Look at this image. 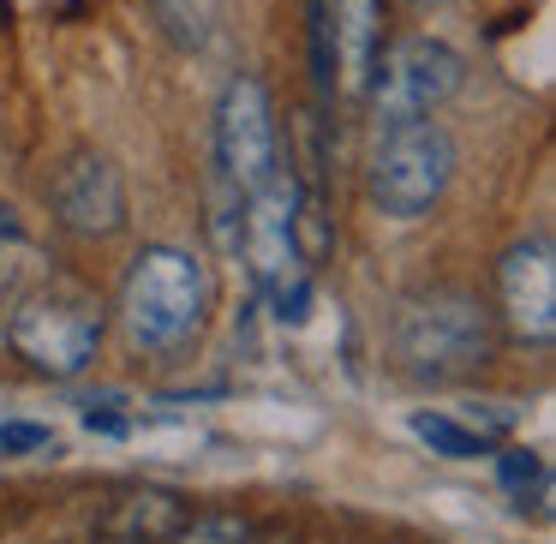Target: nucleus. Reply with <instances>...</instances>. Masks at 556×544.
<instances>
[{
  "mask_svg": "<svg viewBox=\"0 0 556 544\" xmlns=\"http://www.w3.org/2000/svg\"><path fill=\"white\" fill-rule=\"evenodd\" d=\"M395 359L419 383H460L496 359V329L472 293L431 288L401 305L395 317Z\"/></svg>",
  "mask_w": 556,
  "mask_h": 544,
  "instance_id": "f03ea898",
  "label": "nucleus"
},
{
  "mask_svg": "<svg viewBox=\"0 0 556 544\" xmlns=\"http://www.w3.org/2000/svg\"><path fill=\"white\" fill-rule=\"evenodd\" d=\"M13 353L42 377H78L90 371L102 347V305L85 288H37L18 300L13 324H7Z\"/></svg>",
  "mask_w": 556,
  "mask_h": 544,
  "instance_id": "39448f33",
  "label": "nucleus"
},
{
  "mask_svg": "<svg viewBox=\"0 0 556 544\" xmlns=\"http://www.w3.org/2000/svg\"><path fill=\"white\" fill-rule=\"evenodd\" d=\"M496 305H503V324L515 341L551 347V336H556V257H551L544 233L515 240L496 257Z\"/></svg>",
  "mask_w": 556,
  "mask_h": 544,
  "instance_id": "6e6552de",
  "label": "nucleus"
},
{
  "mask_svg": "<svg viewBox=\"0 0 556 544\" xmlns=\"http://www.w3.org/2000/svg\"><path fill=\"white\" fill-rule=\"evenodd\" d=\"M413 7H443V0H413Z\"/></svg>",
  "mask_w": 556,
  "mask_h": 544,
  "instance_id": "2eb2a0df",
  "label": "nucleus"
},
{
  "mask_svg": "<svg viewBox=\"0 0 556 544\" xmlns=\"http://www.w3.org/2000/svg\"><path fill=\"white\" fill-rule=\"evenodd\" d=\"M30 448H54L49 425H25V419L0 425V455H30Z\"/></svg>",
  "mask_w": 556,
  "mask_h": 544,
  "instance_id": "4468645a",
  "label": "nucleus"
},
{
  "mask_svg": "<svg viewBox=\"0 0 556 544\" xmlns=\"http://www.w3.org/2000/svg\"><path fill=\"white\" fill-rule=\"evenodd\" d=\"M336 66H341V90L365 97L371 85L377 49H383V0H336Z\"/></svg>",
  "mask_w": 556,
  "mask_h": 544,
  "instance_id": "9d476101",
  "label": "nucleus"
},
{
  "mask_svg": "<svg viewBox=\"0 0 556 544\" xmlns=\"http://www.w3.org/2000/svg\"><path fill=\"white\" fill-rule=\"evenodd\" d=\"M54 222L66 233H85V240H109L126 228V180L109 156L97 150H78L66 156V168L54 174Z\"/></svg>",
  "mask_w": 556,
  "mask_h": 544,
  "instance_id": "1a4fd4ad",
  "label": "nucleus"
},
{
  "mask_svg": "<svg viewBox=\"0 0 556 544\" xmlns=\"http://www.w3.org/2000/svg\"><path fill=\"white\" fill-rule=\"evenodd\" d=\"M109 527L121 532L126 544L180 539V532H186V503H180V496H168V491H138V496H126V503L114 508Z\"/></svg>",
  "mask_w": 556,
  "mask_h": 544,
  "instance_id": "9b49d317",
  "label": "nucleus"
},
{
  "mask_svg": "<svg viewBox=\"0 0 556 544\" xmlns=\"http://www.w3.org/2000/svg\"><path fill=\"white\" fill-rule=\"evenodd\" d=\"M121 324L144 353L192 347L210 324V269L186 245H144L121 281Z\"/></svg>",
  "mask_w": 556,
  "mask_h": 544,
  "instance_id": "f257e3e1",
  "label": "nucleus"
},
{
  "mask_svg": "<svg viewBox=\"0 0 556 544\" xmlns=\"http://www.w3.org/2000/svg\"><path fill=\"white\" fill-rule=\"evenodd\" d=\"M460 85H467V61L443 37H401L389 49H377L365 97H371L383 126H407V121H431Z\"/></svg>",
  "mask_w": 556,
  "mask_h": 544,
  "instance_id": "423d86ee",
  "label": "nucleus"
},
{
  "mask_svg": "<svg viewBox=\"0 0 556 544\" xmlns=\"http://www.w3.org/2000/svg\"><path fill=\"white\" fill-rule=\"evenodd\" d=\"M503 484L520 496V508H527V491H532V484H544L539 455H527V448H508V455H503Z\"/></svg>",
  "mask_w": 556,
  "mask_h": 544,
  "instance_id": "ddd939ff",
  "label": "nucleus"
},
{
  "mask_svg": "<svg viewBox=\"0 0 556 544\" xmlns=\"http://www.w3.org/2000/svg\"><path fill=\"white\" fill-rule=\"evenodd\" d=\"M300 180L288 174L281 162L257 192H245V269H252L257 293L269 300V312L281 324H300L312 312V264H305V245H300Z\"/></svg>",
  "mask_w": 556,
  "mask_h": 544,
  "instance_id": "7ed1b4c3",
  "label": "nucleus"
},
{
  "mask_svg": "<svg viewBox=\"0 0 556 544\" xmlns=\"http://www.w3.org/2000/svg\"><path fill=\"white\" fill-rule=\"evenodd\" d=\"M413 437L431 443V455H448V460H472V455H491V437L460 425L455 413H413Z\"/></svg>",
  "mask_w": 556,
  "mask_h": 544,
  "instance_id": "f8f14e48",
  "label": "nucleus"
},
{
  "mask_svg": "<svg viewBox=\"0 0 556 544\" xmlns=\"http://www.w3.org/2000/svg\"><path fill=\"white\" fill-rule=\"evenodd\" d=\"M216 168L233 192H257L281 168V132H276V102L257 73L228 78L216 102Z\"/></svg>",
  "mask_w": 556,
  "mask_h": 544,
  "instance_id": "0eeeda50",
  "label": "nucleus"
},
{
  "mask_svg": "<svg viewBox=\"0 0 556 544\" xmlns=\"http://www.w3.org/2000/svg\"><path fill=\"white\" fill-rule=\"evenodd\" d=\"M455 180V138L437 121L383 126V144L371 156V204L389 222H419L443 204Z\"/></svg>",
  "mask_w": 556,
  "mask_h": 544,
  "instance_id": "20e7f679",
  "label": "nucleus"
}]
</instances>
